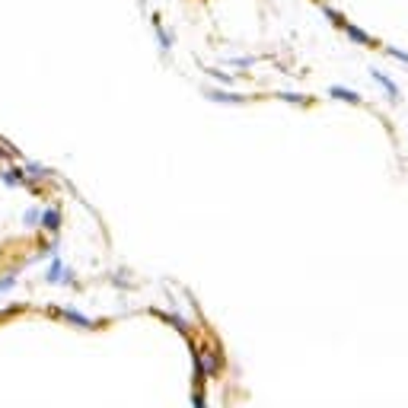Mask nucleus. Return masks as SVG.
Listing matches in <instances>:
<instances>
[{
	"instance_id": "11",
	"label": "nucleus",
	"mask_w": 408,
	"mask_h": 408,
	"mask_svg": "<svg viewBox=\"0 0 408 408\" xmlns=\"http://www.w3.org/2000/svg\"><path fill=\"white\" fill-rule=\"evenodd\" d=\"M16 284H19V268L4 271V275H0V297H4V294H10V290L16 287Z\"/></svg>"
},
{
	"instance_id": "4",
	"label": "nucleus",
	"mask_w": 408,
	"mask_h": 408,
	"mask_svg": "<svg viewBox=\"0 0 408 408\" xmlns=\"http://www.w3.org/2000/svg\"><path fill=\"white\" fill-rule=\"evenodd\" d=\"M61 223H64V217H61V208H42V220H39V230H45V233L58 236L61 233Z\"/></svg>"
},
{
	"instance_id": "1",
	"label": "nucleus",
	"mask_w": 408,
	"mask_h": 408,
	"mask_svg": "<svg viewBox=\"0 0 408 408\" xmlns=\"http://www.w3.org/2000/svg\"><path fill=\"white\" fill-rule=\"evenodd\" d=\"M204 99L217 102V106H243L246 96H240L236 90H230V86H204Z\"/></svg>"
},
{
	"instance_id": "5",
	"label": "nucleus",
	"mask_w": 408,
	"mask_h": 408,
	"mask_svg": "<svg viewBox=\"0 0 408 408\" xmlns=\"http://www.w3.org/2000/svg\"><path fill=\"white\" fill-rule=\"evenodd\" d=\"M370 77H373V83H377L379 90L386 93V99H389V102H399V99H402V93H399V86L392 83V80L386 77L383 71H377V67H373V71H370Z\"/></svg>"
},
{
	"instance_id": "10",
	"label": "nucleus",
	"mask_w": 408,
	"mask_h": 408,
	"mask_svg": "<svg viewBox=\"0 0 408 408\" xmlns=\"http://www.w3.org/2000/svg\"><path fill=\"white\" fill-rule=\"evenodd\" d=\"M26 179H32V182H45V179H51V169H45V166H39V163H26Z\"/></svg>"
},
{
	"instance_id": "6",
	"label": "nucleus",
	"mask_w": 408,
	"mask_h": 408,
	"mask_svg": "<svg viewBox=\"0 0 408 408\" xmlns=\"http://www.w3.org/2000/svg\"><path fill=\"white\" fill-rule=\"evenodd\" d=\"M153 36H156V45H160V51H163V54L173 51L175 36L166 29V26H163V19H160V16H153Z\"/></svg>"
},
{
	"instance_id": "17",
	"label": "nucleus",
	"mask_w": 408,
	"mask_h": 408,
	"mask_svg": "<svg viewBox=\"0 0 408 408\" xmlns=\"http://www.w3.org/2000/svg\"><path fill=\"white\" fill-rule=\"evenodd\" d=\"M230 64H233V67H243V71H246V67H253V64H255V58H233Z\"/></svg>"
},
{
	"instance_id": "9",
	"label": "nucleus",
	"mask_w": 408,
	"mask_h": 408,
	"mask_svg": "<svg viewBox=\"0 0 408 408\" xmlns=\"http://www.w3.org/2000/svg\"><path fill=\"white\" fill-rule=\"evenodd\" d=\"M0 179H4V185L6 188H16V185H26V169L23 166H6L4 173H0Z\"/></svg>"
},
{
	"instance_id": "14",
	"label": "nucleus",
	"mask_w": 408,
	"mask_h": 408,
	"mask_svg": "<svg viewBox=\"0 0 408 408\" xmlns=\"http://www.w3.org/2000/svg\"><path fill=\"white\" fill-rule=\"evenodd\" d=\"M319 6H322V16L329 19V23H335L338 29H342V23H345V13H338L335 6H329V4H319Z\"/></svg>"
},
{
	"instance_id": "8",
	"label": "nucleus",
	"mask_w": 408,
	"mask_h": 408,
	"mask_svg": "<svg viewBox=\"0 0 408 408\" xmlns=\"http://www.w3.org/2000/svg\"><path fill=\"white\" fill-rule=\"evenodd\" d=\"M64 258H61L58 253L51 255V262H49V268H45V284H54V287H58L61 284V277H64Z\"/></svg>"
},
{
	"instance_id": "2",
	"label": "nucleus",
	"mask_w": 408,
	"mask_h": 408,
	"mask_svg": "<svg viewBox=\"0 0 408 408\" xmlns=\"http://www.w3.org/2000/svg\"><path fill=\"white\" fill-rule=\"evenodd\" d=\"M54 316L58 319H64V322H71V325H80V329H99V319H90V316H83L80 310H73V306H64V310H54Z\"/></svg>"
},
{
	"instance_id": "18",
	"label": "nucleus",
	"mask_w": 408,
	"mask_h": 408,
	"mask_svg": "<svg viewBox=\"0 0 408 408\" xmlns=\"http://www.w3.org/2000/svg\"><path fill=\"white\" fill-rule=\"evenodd\" d=\"M192 405H195V408H204V405H208V402H204V396H201V389L192 392Z\"/></svg>"
},
{
	"instance_id": "3",
	"label": "nucleus",
	"mask_w": 408,
	"mask_h": 408,
	"mask_svg": "<svg viewBox=\"0 0 408 408\" xmlns=\"http://www.w3.org/2000/svg\"><path fill=\"white\" fill-rule=\"evenodd\" d=\"M342 32H345V36H348L355 45H364V49H377V45H379L377 39L370 36V32H364L360 26L351 23V19H345V23H342Z\"/></svg>"
},
{
	"instance_id": "16",
	"label": "nucleus",
	"mask_w": 408,
	"mask_h": 408,
	"mask_svg": "<svg viewBox=\"0 0 408 408\" xmlns=\"http://www.w3.org/2000/svg\"><path fill=\"white\" fill-rule=\"evenodd\" d=\"M386 54H389V58H396V61H402V64L408 67V51H405V49H396V45H389V49H386Z\"/></svg>"
},
{
	"instance_id": "7",
	"label": "nucleus",
	"mask_w": 408,
	"mask_h": 408,
	"mask_svg": "<svg viewBox=\"0 0 408 408\" xmlns=\"http://www.w3.org/2000/svg\"><path fill=\"white\" fill-rule=\"evenodd\" d=\"M329 96L338 99V102H348V106H364V96L357 90H348V86H329Z\"/></svg>"
},
{
	"instance_id": "15",
	"label": "nucleus",
	"mask_w": 408,
	"mask_h": 408,
	"mask_svg": "<svg viewBox=\"0 0 408 408\" xmlns=\"http://www.w3.org/2000/svg\"><path fill=\"white\" fill-rule=\"evenodd\" d=\"M281 99H287V102H297V106H310V96H300V93H277Z\"/></svg>"
},
{
	"instance_id": "12",
	"label": "nucleus",
	"mask_w": 408,
	"mask_h": 408,
	"mask_svg": "<svg viewBox=\"0 0 408 408\" xmlns=\"http://www.w3.org/2000/svg\"><path fill=\"white\" fill-rule=\"evenodd\" d=\"M39 220H42V210H39L36 204L23 210V227H26V230H39Z\"/></svg>"
},
{
	"instance_id": "13",
	"label": "nucleus",
	"mask_w": 408,
	"mask_h": 408,
	"mask_svg": "<svg viewBox=\"0 0 408 408\" xmlns=\"http://www.w3.org/2000/svg\"><path fill=\"white\" fill-rule=\"evenodd\" d=\"M208 73H210V77H214L220 86H230V90H233V86H236V77H233V73L220 71V67H208Z\"/></svg>"
}]
</instances>
